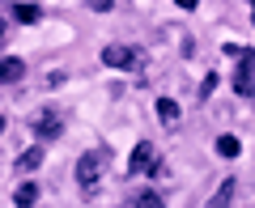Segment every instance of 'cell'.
I'll return each mask as SVG.
<instances>
[{
	"instance_id": "1",
	"label": "cell",
	"mask_w": 255,
	"mask_h": 208,
	"mask_svg": "<svg viewBox=\"0 0 255 208\" xmlns=\"http://www.w3.org/2000/svg\"><path fill=\"white\" fill-rule=\"evenodd\" d=\"M102 64L107 68H119V73H136L145 64V51L140 47H128V43H107L102 47Z\"/></svg>"
},
{
	"instance_id": "2",
	"label": "cell",
	"mask_w": 255,
	"mask_h": 208,
	"mask_svg": "<svg viewBox=\"0 0 255 208\" xmlns=\"http://www.w3.org/2000/svg\"><path fill=\"white\" fill-rule=\"evenodd\" d=\"M102 166H107V153H102V149H90V153H81V162H77V183H81V191H85V196H90V191L98 187Z\"/></svg>"
},
{
	"instance_id": "3",
	"label": "cell",
	"mask_w": 255,
	"mask_h": 208,
	"mask_svg": "<svg viewBox=\"0 0 255 208\" xmlns=\"http://www.w3.org/2000/svg\"><path fill=\"white\" fill-rule=\"evenodd\" d=\"M234 94L238 98H255V51H238V68H234Z\"/></svg>"
},
{
	"instance_id": "4",
	"label": "cell",
	"mask_w": 255,
	"mask_h": 208,
	"mask_svg": "<svg viewBox=\"0 0 255 208\" xmlns=\"http://www.w3.org/2000/svg\"><path fill=\"white\" fill-rule=\"evenodd\" d=\"M30 127H34V136H38V140L47 145V140H55V136H60L64 119H60V110H55V106H43L34 119H30Z\"/></svg>"
},
{
	"instance_id": "5",
	"label": "cell",
	"mask_w": 255,
	"mask_h": 208,
	"mask_svg": "<svg viewBox=\"0 0 255 208\" xmlns=\"http://www.w3.org/2000/svg\"><path fill=\"white\" fill-rule=\"evenodd\" d=\"M128 174H162V166L153 162V145H149V140H140V145L132 149V157H128Z\"/></svg>"
},
{
	"instance_id": "6",
	"label": "cell",
	"mask_w": 255,
	"mask_h": 208,
	"mask_svg": "<svg viewBox=\"0 0 255 208\" xmlns=\"http://www.w3.org/2000/svg\"><path fill=\"white\" fill-rule=\"evenodd\" d=\"M26 77V64L17 60V55H9V60H0V85H13Z\"/></svg>"
},
{
	"instance_id": "7",
	"label": "cell",
	"mask_w": 255,
	"mask_h": 208,
	"mask_svg": "<svg viewBox=\"0 0 255 208\" xmlns=\"http://www.w3.org/2000/svg\"><path fill=\"white\" fill-rule=\"evenodd\" d=\"M157 119H162L166 127H174L179 123V102L174 98H157Z\"/></svg>"
},
{
	"instance_id": "8",
	"label": "cell",
	"mask_w": 255,
	"mask_h": 208,
	"mask_svg": "<svg viewBox=\"0 0 255 208\" xmlns=\"http://www.w3.org/2000/svg\"><path fill=\"white\" fill-rule=\"evenodd\" d=\"M34 166H43V145L26 149V153L17 157V170H21V174H26V170H34Z\"/></svg>"
},
{
	"instance_id": "9",
	"label": "cell",
	"mask_w": 255,
	"mask_h": 208,
	"mask_svg": "<svg viewBox=\"0 0 255 208\" xmlns=\"http://www.w3.org/2000/svg\"><path fill=\"white\" fill-rule=\"evenodd\" d=\"M34 200H38V183H21V187L13 191V204H21V208L34 204Z\"/></svg>"
},
{
	"instance_id": "10",
	"label": "cell",
	"mask_w": 255,
	"mask_h": 208,
	"mask_svg": "<svg viewBox=\"0 0 255 208\" xmlns=\"http://www.w3.org/2000/svg\"><path fill=\"white\" fill-rule=\"evenodd\" d=\"M217 153H221V157H238V153H243L238 136H221V140H217Z\"/></svg>"
},
{
	"instance_id": "11",
	"label": "cell",
	"mask_w": 255,
	"mask_h": 208,
	"mask_svg": "<svg viewBox=\"0 0 255 208\" xmlns=\"http://www.w3.org/2000/svg\"><path fill=\"white\" fill-rule=\"evenodd\" d=\"M230 200H234V179H226L217 187V196H213V204H230Z\"/></svg>"
},
{
	"instance_id": "12",
	"label": "cell",
	"mask_w": 255,
	"mask_h": 208,
	"mask_svg": "<svg viewBox=\"0 0 255 208\" xmlns=\"http://www.w3.org/2000/svg\"><path fill=\"white\" fill-rule=\"evenodd\" d=\"M157 204H162L157 191H140V196H136V208H157Z\"/></svg>"
},
{
	"instance_id": "13",
	"label": "cell",
	"mask_w": 255,
	"mask_h": 208,
	"mask_svg": "<svg viewBox=\"0 0 255 208\" xmlns=\"http://www.w3.org/2000/svg\"><path fill=\"white\" fill-rule=\"evenodd\" d=\"M17 17L21 21H38V9H34V4H17Z\"/></svg>"
},
{
	"instance_id": "14",
	"label": "cell",
	"mask_w": 255,
	"mask_h": 208,
	"mask_svg": "<svg viewBox=\"0 0 255 208\" xmlns=\"http://www.w3.org/2000/svg\"><path fill=\"white\" fill-rule=\"evenodd\" d=\"M213 90H217V77H204V85H200V98H209Z\"/></svg>"
},
{
	"instance_id": "15",
	"label": "cell",
	"mask_w": 255,
	"mask_h": 208,
	"mask_svg": "<svg viewBox=\"0 0 255 208\" xmlns=\"http://www.w3.org/2000/svg\"><path fill=\"white\" fill-rule=\"evenodd\" d=\"M111 4H115V0H90V9H98V13H107Z\"/></svg>"
},
{
	"instance_id": "16",
	"label": "cell",
	"mask_w": 255,
	"mask_h": 208,
	"mask_svg": "<svg viewBox=\"0 0 255 208\" xmlns=\"http://www.w3.org/2000/svg\"><path fill=\"white\" fill-rule=\"evenodd\" d=\"M174 4H179V9H187V13H191V9H196V4H200V0H174Z\"/></svg>"
},
{
	"instance_id": "17",
	"label": "cell",
	"mask_w": 255,
	"mask_h": 208,
	"mask_svg": "<svg viewBox=\"0 0 255 208\" xmlns=\"http://www.w3.org/2000/svg\"><path fill=\"white\" fill-rule=\"evenodd\" d=\"M0 38H4V17H0Z\"/></svg>"
},
{
	"instance_id": "18",
	"label": "cell",
	"mask_w": 255,
	"mask_h": 208,
	"mask_svg": "<svg viewBox=\"0 0 255 208\" xmlns=\"http://www.w3.org/2000/svg\"><path fill=\"white\" fill-rule=\"evenodd\" d=\"M251 21H255V0H251Z\"/></svg>"
},
{
	"instance_id": "19",
	"label": "cell",
	"mask_w": 255,
	"mask_h": 208,
	"mask_svg": "<svg viewBox=\"0 0 255 208\" xmlns=\"http://www.w3.org/2000/svg\"><path fill=\"white\" fill-rule=\"evenodd\" d=\"M0 132H4V115H0Z\"/></svg>"
}]
</instances>
